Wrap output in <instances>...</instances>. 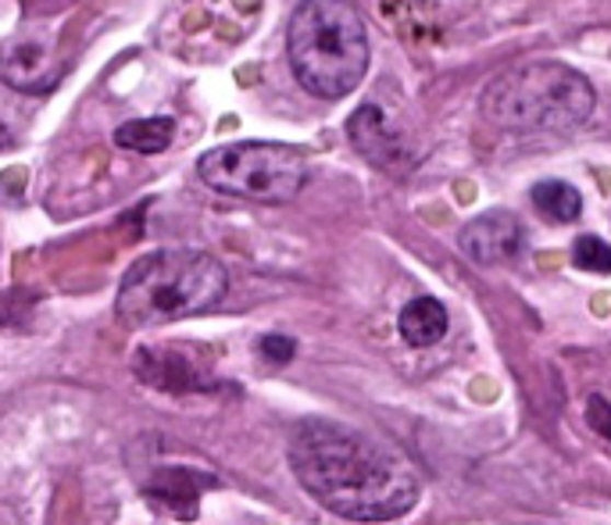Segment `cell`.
I'll return each instance as SVG.
<instances>
[{"mask_svg":"<svg viewBox=\"0 0 611 525\" xmlns=\"http://www.w3.org/2000/svg\"><path fill=\"white\" fill-rule=\"evenodd\" d=\"M458 247L475 265H505L526 247V229L511 211H486L461 229Z\"/></svg>","mask_w":611,"mask_h":525,"instance_id":"obj_6","label":"cell"},{"mask_svg":"<svg viewBox=\"0 0 611 525\" xmlns=\"http://www.w3.org/2000/svg\"><path fill=\"white\" fill-rule=\"evenodd\" d=\"M573 261L583 272H593V276H608L611 272V244H604L601 236H579L573 244Z\"/></svg>","mask_w":611,"mask_h":525,"instance_id":"obj_12","label":"cell"},{"mask_svg":"<svg viewBox=\"0 0 611 525\" xmlns=\"http://www.w3.org/2000/svg\"><path fill=\"white\" fill-rule=\"evenodd\" d=\"M197 175L208 190L254 205H290L308 183V158L287 143L243 140L215 147L197 161Z\"/></svg>","mask_w":611,"mask_h":525,"instance_id":"obj_5","label":"cell"},{"mask_svg":"<svg viewBox=\"0 0 611 525\" xmlns=\"http://www.w3.org/2000/svg\"><path fill=\"white\" fill-rule=\"evenodd\" d=\"M175 122L172 118H136L126 122L115 132V143L122 151H136V154H161L172 143Z\"/></svg>","mask_w":611,"mask_h":525,"instance_id":"obj_11","label":"cell"},{"mask_svg":"<svg viewBox=\"0 0 611 525\" xmlns=\"http://www.w3.org/2000/svg\"><path fill=\"white\" fill-rule=\"evenodd\" d=\"M533 208L543 214L547 222H576L583 211V197L573 183L565 179H540L533 186Z\"/></svg>","mask_w":611,"mask_h":525,"instance_id":"obj_10","label":"cell"},{"mask_svg":"<svg viewBox=\"0 0 611 525\" xmlns=\"http://www.w3.org/2000/svg\"><path fill=\"white\" fill-rule=\"evenodd\" d=\"M290 69L311 97L339 101L369 72V33L347 0H301L287 30Z\"/></svg>","mask_w":611,"mask_h":525,"instance_id":"obj_3","label":"cell"},{"mask_svg":"<svg viewBox=\"0 0 611 525\" xmlns=\"http://www.w3.org/2000/svg\"><path fill=\"white\" fill-rule=\"evenodd\" d=\"M587 422L597 436H604L611 443V400H604L601 394H593L587 400Z\"/></svg>","mask_w":611,"mask_h":525,"instance_id":"obj_14","label":"cell"},{"mask_svg":"<svg viewBox=\"0 0 611 525\" xmlns=\"http://www.w3.org/2000/svg\"><path fill=\"white\" fill-rule=\"evenodd\" d=\"M8 143H11V132H8V126H4V122H0V151H4Z\"/></svg>","mask_w":611,"mask_h":525,"instance_id":"obj_15","label":"cell"},{"mask_svg":"<svg viewBox=\"0 0 611 525\" xmlns=\"http://www.w3.org/2000/svg\"><path fill=\"white\" fill-rule=\"evenodd\" d=\"M593 83L573 65L526 61L491 79L480 112L505 132H573L593 115Z\"/></svg>","mask_w":611,"mask_h":525,"instance_id":"obj_4","label":"cell"},{"mask_svg":"<svg viewBox=\"0 0 611 525\" xmlns=\"http://www.w3.org/2000/svg\"><path fill=\"white\" fill-rule=\"evenodd\" d=\"M0 72H4V83L15 86V90H50L58 83V72L50 69L44 61V47H11L4 54V65H0Z\"/></svg>","mask_w":611,"mask_h":525,"instance_id":"obj_9","label":"cell"},{"mask_svg":"<svg viewBox=\"0 0 611 525\" xmlns=\"http://www.w3.org/2000/svg\"><path fill=\"white\" fill-rule=\"evenodd\" d=\"M229 293V272L204 250H154L122 276L115 312L126 326L154 329L219 307Z\"/></svg>","mask_w":611,"mask_h":525,"instance_id":"obj_2","label":"cell"},{"mask_svg":"<svg viewBox=\"0 0 611 525\" xmlns=\"http://www.w3.org/2000/svg\"><path fill=\"white\" fill-rule=\"evenodd\" d=\"M350 143L358 147V151L372 161L379 168H393L397 161H407V147L401 140V132L390 126V118L379 112L376 104H365L358 107L355 115H350Z\"/></svg>","mask_w":611,"mask_h":525,"instance_id":"obj_7","label":"cell"},{"mask_svg":"<svg viewBox=\"0 0 611 525\" xmlns=\"http://www.w3.org/2000/svg\"><path fill=\"white\" fill-rule=\"evenodd\" d=\"M290 468L325 511L347 522H393L418 501V476L401 454L325 419L293 429Z\"/></svg>","mask_w":611,"mask_h":525,"instance_id":"obj_1","label":"cell"},{"mask_svg":"<svg viewBox=\"0 0 611 525\" xmlns=\"http://www.w3.org/2000/svg\"><path fill=\"white\" fill-rule=\"evenodd\" d=\"M447 326H451V318H447V307L437 298H415L401 307L397 315V329L404 336L407 347H433L440 343L447 336Z\"/></svg>","mask_w":611,"mask_h":525,"instance_id":"obj_8","label":"cell"},{"mask_svg":"<svg viewBox=\"0 0 611 525\" xmlns=\"http://www.w3.org/2000/svg\"><path fill=\"white\" fill-rule=\"evenodd\" d=\"M257 354H262L265 361H272V365H290L293 354H297V343L283 332H268V336L257 340Z\"/></svg>","mask_w":611,"mask_h":525,"instance_id":"obj_13","label":"cell"}]
</instances>
